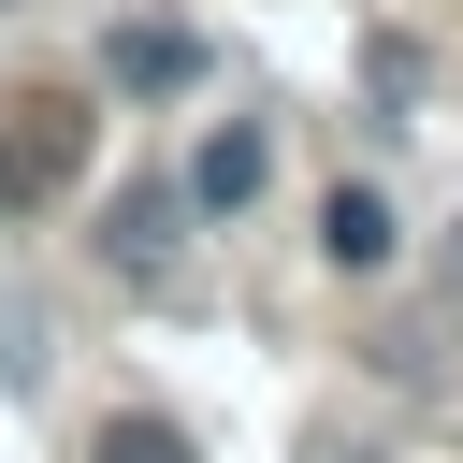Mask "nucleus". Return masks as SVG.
I'll return each mask as SVG.
<instances>
[{"label":"nucleus","mask_w":463,"mask_h":463,"mask_svg":"<svg viewBox=\"0 0 463 463\" xmlns=\"http://www.w3.org/2000/svg\"><path fill=\"white\" fill-rule=\"evenodd\" d=\"M87 159V116H58V101H14V130H0V188H58Z\"/></svg>","instance_id":"f257e3e1"},{"label":"nucleus","mask_w":463,"mask_h":463,"mask_svg":"<svg viewBox=\"0 0 463 463\" xmlns=\"http://www.w3.org/2000/svg\"><path fill=\"white\" fill-rule=\"evenodd\" d=\"M260 174H275V145H260L246 116H232V130H203V159H188V188H203L217 217H246V203H260Z\"/></svg>","instance_id":"f03ea898"},{"label":"nucleus","mask_w":463,"mask_h":463,"mask_svg":"<svg viewBox=\"0 0 463 463\" xmlns=\"http://www.w3.org/2000/svg\"><path fill=\"white\" fill-rule=\"evenodd\" d=\"M318 246H333V275H376L405 232H391V203H376V188H333V203H318Z\"/></svg>","instance_id":"7ed1b4c3"},{"label":"nucleus","mask_w":463,"mask_h":463,"mask_svg":"<svg viewBox=\"0 0 463 463\" xmlns=\"http://www.w3.org/2000/svg\"><path fill=\"white\" fill-rule=\"evenodd\" d=\"M101 72H116V87H188V72H203V43H188V29H116V43H101Z\"/></svg>","instance_id":"20e7f679"},{"label":"nucleus","mask_w":463,"mask_h":463,"mask_svg":"<svg viewBox=\"0 0 463 463\" xmlns=\"http://www.w3.org/2000/svg\"><path fill=\"white\" fill-rule=\"evenodd\" d=\"M116 260L130 275H174V188H130L116 203Z\"/></svg>","instance_id":"39448f33"},{"label":"nucleus","mask_w":463,"mask_h":463,"mask_svg":"<svg viewBox=\"0 0 463 463\" xmlns=\"http://www.w3.org/2000/svg\"><path fill=\"white\" fill-rule=\"evenodd\" d=\"M101 463H188L174 420H101Z\"/></svg>","instance_id":"423d86ee"}]
</instances>
